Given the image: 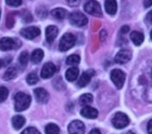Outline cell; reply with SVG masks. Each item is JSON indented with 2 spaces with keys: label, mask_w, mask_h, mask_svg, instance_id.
I'll return each instance as SVG.
<instances>
[{
  "label": "cell",
  "mask_w": 152,
  "mask_h": 134,
  "mask_svg": "<svg viewBox=\"0 0 152 134\" xmlns=\"http://www.w3.org/2000/svg\"><path fill=\"white\" fill-rule=\"evenodd\" d=\"M81 0H67V3L69 6H72V7H75V6H77L79 4Z\"/></svg>",
  "instance_id": "cell-35"
},
{
  "label": "cell",
  "mask_w": 152,
  "mask_h": 134,
  "mask_svg": "<svg viewBox=\"0 0 152 134\" xmlns=\"http://www.w3.org/2000/svg\"><path fill=\"white\" fill-rule=\"evenodd\" d=\"M93 100H94V97L91 93H85L80 97L79 102L82 106L86 107V106H89V104L93 102Z\"/></svg>",
  "instance_id": "cell-23"
},
{
  "label": "cell",
  "mask_w": 152,
  "mask_h": 134,
  "mask_svg": "<svg viewBox=\"0 0 152 134\" xmlns=\"http://www.w3.org/2000/svg\"><path fill=\"white\" fill-rule=\"evenodd\" d=\"M130 38L135 45H141L144 41L143 34L139 31H133L130 35Z\"/></svg>",
  "instance_id": "cell-17"
},
{
  "label": "cell",
  "mask_w": 152,
  "mask_h": 134,
  "mask_svg": "<svg viewBox=\"0 0 152 134\" xmlns=\"http://www.w3.org/2000/svg\"><path fill=\"white\" fill-rule=\"evenodd\" d=\"M15 47V42L11 37H3L0 40V50L10 51Z\"/></svg>",
  "instance_id": "cell-14"
},
{
  "label": "cell",
  "mask_w": 152,
  "mask_h": 134,
  "mask_svg": "<svg viewBox=\"0 0 152 134\" xmlns=\"http://www.w3.org/2000/svg\"><path fill=\"white\" fill-rule=\"evenodd\" d=\"M20 35L27 39H33L40 35V29L37 27L24 28L20 30Z\"/></svg>",
  "instance_id": "cell-10"
},
{
  "label": "cell",
  "mask_w": 152,
  "mask_h": 134,
  "mask_svg": "<svg viewBox=\"0 0 152 134\" xmlns=\"http://www.w3.org/2000/svg\"><path fill=\"white\" fill-rule=\"evenodd\" d=\"M89 134H101V132L98 129H93Z\"/></svg>",
  "instance_id": "cell-40"
},
{
  "label": "cell",
  "mask_w": 152,
  "mask_h": 134,
  "mask_svg": "<svg viewBox=\"0 0 152 134\" xmlns=\"http://www.w3.org/2000/svg\"><path fill=\"white\" fill-rule=\"evenodd\" d=\"M104 5H105V10L109 14L114 15L117 12L118 10L117 0H106Z\"/></svg>",
  "instance_id": "cell-16"
},
{
  "label": "cell",
  "mask_w": 152,
  "mask_h": 134,
  "mask_svg": "<svg viewBox=\"0 0 152 134\" xmlns=\"http://www.w3.org/2000/svg\"><path fill=\"white\" fill-rule=\"evenodd\" d=\"M145 20L149 23V24H152V10L151 12H148L146 18H145Z\"/></svg>",
  "instance_id": "cell-36"
},
{
  "label": "cell",
  "mask_w": 152,
  "mask_h": 134,
  "mask_svg": "<svg viewBox=\"0 0 152 134\" xmlns=\"http://www.w3.org/2000/svg\"><path fill=\"white\" fill-rule=\"evenodd\" d=\"M94 75V70H87V71L84 72L81 75V76L79 77L78 81H77V85L79 87H85V86H86L90 83L91 78H92V76Z\"/></svg>",
  "instance_id": "cell-13"
},
{
  "label": "cell",
  "mask_w": 152,
  "mask_h": 134,
  "mask_svg": "<svg viewBox=\"0 0 152 134\" xmlns=\"http://www.w3.org/2000/svg\"><path fill=\"white\" fill-rule=\"evenodd\" d=\"M51 14L58 20H62L66 17L67 11L63 8H55L51 12Z\"/></svg>",
  "instance_id": "cell-22"
},
{
  "label": "cell",
  "mask_w": 152,
  "mask_h": 134,
  "mask_svg": "<svg viewBox=\"0 0 152 134\" xmlns=\"http://www.w3.org/2000/svg\"><path fill=\"white\" fill-rule=\"evenodd\" d=\"M68 131L69 134H84L86 131V127L81 121L75 120L69 125Z\"/></svg>",
  "instance_id": "cell-7"
},
{
  "label": "cell",
  "mask_w": 152,
  "mask_h": 134,
  "mask_svg": "<svg viewBox=\"0 0 152 134\" xmlns=\"http://www.w3.org/2000/svg\"><path fill=\"white\" fill-rule=\"evenodd\" d=\"M45 134H60V128L55 124H49L45 128Z\"/></svg>",
  "instance_id": "cell-24"
},
{
  "label": "cell",
  "mask_w": 152,
  "mask_h": 134,
  "mask_svg": "<svg viewBox=\"0 0 152 134\" xmlns=\"http://www.w3.org/2000/svg\"><path fill=\"white\" fill-rule=\"evenodd\" d=\"M129 122L130 121L128 117L122 112L115 114V116L112 118V125L117 129H123L129 125Z\"/></svg>",
  "instance_id": "cell-4"
},
{
  "label": "cell",
  "mask_w": 152,
  "mask_h": 134,
  "mask_svg": "<svg viewBox=\"0 0 152 134\" xmlns=\"http://www.w3.org/2000/svg\"><path fill=\"white\" fill-rule=\"evenodd\" d=\"M21 134H41L36 128L34 127H28L27 129H25Z\"/></svg>",
  "instance_id": "cell-31"
},
{
  "label": "cell",
  "mask_w": 152,
  "mask_h": 134,
  "mask_svg": "<svg viewBox=\"0 0 152 134\" xmlns=\"http://www.w3.org/2000/svg\"><path fill=\"white\" fill-rule=\"evenodd\" d=\"M28 61V52H22L19 56V63H20V65L24 68V67L27 66Z\"/></svg>",
  "instance_id": "cell-26"
},
{
  "label": "cell",
  "mask_w": 152,
  "mask_h": 134,
  "mask_svg": "<svg viewBox=\"0 0 152 134\" xmlns=\"http://www.w3.org/2000/svg\"><path fill=\"white\" fill-rule=\"evenodd\" d=\"M110 78L116 87L118 89H121L126 81V74L120 69H114L110 73Z\"/></svg>",
  "instance_id": "cell-6"
},
{
  "label": "cell",
  "mask_w": 152,
  "mask_h": 134,
  "mask_svg": "<svg viewBox=\"0 0 152 134\" xmlns=\"http://www.w3.org/2000/svg\"><path fill=\"white\" fill-rule=\"evenodd\" d=\"M6 4L10 6H19L21 4L22 1L21 0H5Z\"/></svg>",
  "instance_id": "cell-32"
},
{
  "label": "cell",
  "mask_w": 152,
  "mask_h": 134,
  "mask_svg": "<svg viewBox=\"0 0 152 134\" xmlns=\"http://www.w3.org/2000/svg\"><path fill=\"white\" fill-rule=\"evenodd\" d=\"M75 43H76V36L70 33H66L62 36V37L60 40L59 49L61 52H66L71 47H73Z\"/></svg>",
  "instance_id": "cell-2"
},
{
  "label": "cell",
  "mask_w": 152,
  "mask_h": 134,
  "mask_svg": "<svg viewBox=\"0 0 152 134\" xmlns=\"http://www.w3.org/2000/svg\"><path fill=\"white\" fill-rule=\"evenodd\" d=\"M129 31V27L128 26H124V27H122L121 28V32L122 33H126V32H128Z\"/></svg>",
  "instance_id": "cell-38"
},
{
  "label": "cell",
  "mask_w": 152,
  "mask_h": 134,
  "mask_svg": "<svg viewBox=\"0 0 152 134\" xmlns=\"http://www.w3.org/2000/svg\"><path fill=\"white\" fill-rule=\"evenodd\" d=\"M31 61L35 64L39 63L44 58V52L41 49H36L31 53Z\"/></svg>",
  "instance_id": "cell-20"
},
{
  "label": "cell",
  "mask_w": 152,
  "mask_h": 134,
  "mask_svg": "<svg viewBox=\"0 0 152 134\" xmlns=\"http://www.w3.org/2000/svg\"><path fill=\"white\" fill-rule=\"evenodd\" d=\"M147 131H148V133L149 134H152V119L148 123Z\"/></svg>",
  "instance_id": "cell-37"
},
{
  "label": "cell",
  "mask_w": 152,
  "mask_h": 134,
  "mask_svg": "<svg viewBox=\"0 0 152 134\" xmlns=\"http://www.w3.org/2000/svg\"><path fill=\"white\" fill-rule=\"evenodd\" d=\"M80 62V57L77 54H72L69 55L67 60H66V63L67 65H77Z\"/></svg>",
  "instance_id": "cell-25"
},
{
  "label": "cell",
  "mask_w": 152,
  "mask_h": 134,
  "mask_svg": "<svg viewBox=\"0 0 152 134\" xmlns=\"http://www.w3.org/2000/svg\"><path fill=\"white\" fill-rule=\"evenodd\" d=\"M37 13L38 17H40V18H45V17H46V15H47V12H46V10H45L44 7H39V8H37Z\"/></svg>",
  "instance_id": "cell-33"
},
{
  "label": "cell",
  "mask_w": 152,
  "mask_h": 134,
  "mask_svg": "<svg viewBox=\"0 0 152 134\" xmlns=\"http://www.w3.org/2000/svg\"><path fill=\"white\" fill-rule=\"evenodd\" d=\"M144 99L149 102H152V85L147 88L144 93Z\"/></svg>",
  "instance_id": "cell-30"
},
{
  "label": "cell",
  "mask_w": 152,
  "mask_h": 134,
  "mask_svg": "<svg viewBox=\"0 0 152 134\" xmlns=\"http://www.w3.org/2000/svg\"><path fill=\"white\" fill-rule=\"evenodd\" d=\"M80 114L82 117H84L85 118H88V119H95L98 117V110L95 109L94 108H92L90 106H86L84 107L81 111Z\"/></svg>",
  "instance_id": "cell-12"
},
{
  "label": "cell",
  "mask_w": 152,
  "mask_h": 134,
  "mask_svg": "<svg viewBox=\"0 0 152 134\" xmlns=\"http://www.w3.org/2000/svg\"><path fill=\"white\" fill-rule=\"evenodd\" d=\"M0 16H1V11H0Z\"/></svg>",
  "instance_id": "cell-44"
},
{
  "label": "cell",
  "mask_w": 152,
  "mask_h": 134,
  "mask_svg": "<svg viewBox=\"0 0 152 134\" xmlns=\"http://www.w3.org/2000/svg\"><path fill=\"white\" fill-rule=\"evenodd\" d=\"M58 28L55 26H48L45 29V37L48 43H53L58 35Z\"/></svg>",
  "instance_id": "cell-15"
},
{
  "label": "cell",
  "mask_w": 152,
  "mask_h": 134,
  "mask_svg": "<svg viewBox=\"0 0 152 134\" xmlns=\"http://www.w3.org/2000/svg\"><path fill=\"white\" fill-rule=\"evenodd\" d=\"M12 126L15 130H20L25 125V118L22 116L17 115V116L12 117Z\"/></svg>",
  "instance_id": "cell-19"
},
{
  "label": "cell",
  "mask_w": 152,
  "mask_h": 134,
  "mask_svg": "<svg viewBox=\"0 0 152 134\" xmlns=\"http://www.w3.org/2000/svg\"><path fill=\"white\" fill-rule=\"evenodd\" d=\"M32 20H33V18H32V15L30 14V12H26L25 14L23 15V20H24V22H31Z\"/></svg>",
  "instance_id": "cell-34"
},
{
  "label": "cell",
  "mask_w": 152,
  "mask_h": 134,
  "mask_svg": "<svg viewBox=\"0 0 152 134\" xmlns=\"http://www.w3.org/2000/svg\"><path fill=\"white\" fill-rule=\"evenodd\" d=\"M131 58H132L131 51L127 49H122L117 53L115 57V61L118 64H124L128 62L131 60Z\"/></svg>",
  "instance_id": "cell-9"
},
{
  "label": "cell",
  "mask_w": 152,
  "mask_h": 134,
  "mask_svg": "<svg viewBox=\"0 0 152 134\" xmlns=\"http://www.w3.org/2000/svg\"><path fill=\"white\" fill-rule=\"evenodd\" d=\"M5 25H6V27L9 28H11L13 27V25H14V18H13L12 13H9V14H8V16H7V18H6Z\"/></svg>",
  "instance_id": "cell-29"
},
{
  "label": "cell",
  "mask_w": 152,
  "mask_h": 134,
  "mask_svg": "<svg viewBox=\"0 0 152 134\" xmlns=\"http://www.w3.org/2000/svg\"><path fill=\"white\" fill-rule=\"evenodd\" d=\"M9 95V91L5 86H0V103L4 102Z\"/></svg>",
  "instance_id": "cell-28"
},
{
  "label": "cell",
  "mask_w": 152,
  "mask_h": 134,
  "mask_svg": "<svg viewBox=\"0 0 152 134\" xmlns=\"http://www.w3.org/2000/svg\"><path fill=\"white\" fill-rule=\"evenodd\" d=\"M57 70V68L55 67V65L52 62H47L45 63L41 70V77L44 79H48L50 77H52L55 72Z\"/></svg>",
  "instance_id": "cell-8"
},
{
  "label": "cell",
  "mask_w": 152,
  "mask_h": 134,
  "mask_svg": "<svg viewBox=\"0 0 152 134\" xmlns=\"http://www.w3.org/2000/svg\"><path fill=\"white\" fill-rule=\"evenodd\" d=\"M2 67H3V63H2V60H0V68H1Z\"/></svg>",
  "instance_id": "cell-41"
},
{
  "label": "cell",
  "mask_w": 152,
  "mask_h": 134,
  "mask_svg": "<svg viewBox=\"0 0 152 134\" xmlns=\"http://www.w3.org/2000/svg\"><path fill=\"white\" fill-rule=\"evenodd\" d=\"M17 74H18L17 68H16L15 67H11V68H9L5 71V73L4 74L3 78H4V80H5V81H10V80L15 78L16 76H17Z\"/></svg>",
  "instance_id": "cell-21"
},
{
  "label": "cell",
  "mask_w": 152,
  "mask_h": 134,
  "mask_svg": "<svg viewBox=\"0 0 152 134\" xmlns=\"http://www.w3.org/2000/svg\"><path fill=\"white\" fill-rule=\"evenodd\" d=\"M31 103L30 95L25 92H17L14 96V109L17 112L26 110Z\"/></svg>",
  "instance_id": "cell-1"
},
{
  "label": "cell",
  "mask_w": 152,
  "mask_h": 134,
  "mask_svg": "<svg viewBox=\"0 0 152 134\" xmlns=\"http://www.w3.org/2000/svg\"><path fill=\"white\" fill-rule=\"evenodd\" d=\"M78 75H79V70L76 67H72L70 68H69L67 71H66V74H65V76H66V79L69 82H73L75 81L77 77H78Z\"/></svg>",
  "instance_id": "cell-18"
},
{
  "label": "cell",
  "mask_w": 152,
  "mask_h": 134,
  "mask_svg": "<svg viewBox=\"0 0 152 134\" xmlns=\"http://www.w3.org/2000/svg\"><path fill=\"white\" fill-rule=\"evenodd\" d=\"M38 82V77L36 73H30L27 76V83L30 85L36 84Z\"/></svg>",
  "instance_id": "cell-27"
},
{
  "label": "cell",
  "mask_w": 152,
  "mask_h": 134,
  "mask_svg": "<svg viewBox=\"0 0 152 134\" xmlns=\"http://www.w3.org/2000/svg\"><path fill=\"white\" fill-rule=\"evenodd\" d=\"M144 5H145V7H151L152 5V0H145Z\"/></svg>",
  "instance_id": "cell-39"
},
{
  "label": "cell",
  "mask_w": 152,
  "mask_h": 134,
  "mask_svg": "<svg viewBox=\"0 0 152 134\" xmlns=\"http://www.w3.org/2000/svg\"><path fill=\"white\" fill-rule=\"evenodd\" d=\"M84 8H85V11L87 13H89V14H91L93 16L101 17L102 15V11L101 5L95 0H90V1H88L85 4Z\"/></svg>",
  "instance_id": "cell-3"
},
{
  "label": "cell",
  "mask_w": 152,
  "mask_h": 134,
  "mask_svg": "<svg viewBox=\"0 0 152 134\" xmlns=\"http://www.w3.org/2000/svg\"><path fill=\"white\" fill-rule=\"evenodd\" d=\"M126 134H135L134 133H133V132H128V133H126Z\"/></svg>",
  "instance_id": "cell-42"
},
{
  "label": "cell",
  "mask_w": 152,
  "mask_h": 134,
  "mask_svg": "<svg viewBox=\"0 0 152 134\" xmlns=\"http://www.w3.org/2000/svg\"><path fill=\"white\" fill-rule=\"evenodd\" d=\"M35 98L39 103H46L49 100V94L44 88H37L34 91Z\"/></svg>",
  "instance_id": "cell-11"
},
{
  "label": "cell",
  "mask_w": 152,
  "mask_h": 134,
  "mask_svg": "<svg viewBox=\"0 0 152 134\" xmlns=\"http://www.w3.org/2000/svg\"><path fill=\"white\" fill-rule=\"evenodd\" d=\"M151 40H152V30H151Z\"/></svg>",
  "instance_id": "cell-43"
},
{
  "label": "cell",
  "mask_w": 152,
  "mask_h": 134,
  "mask_svg": "<svg viewBox=\"0 0 152 134\" xmlns=\"http://www.w3.org/2000/svg\"><path fill=\"white\" fill-rule=\"evenodd\" d=\"M69 21L77 27H83L87 24L88 19L81 12H73L69 15Z\"/></svg>",
  "instance_id": "cell-5"
}]
</instances>
